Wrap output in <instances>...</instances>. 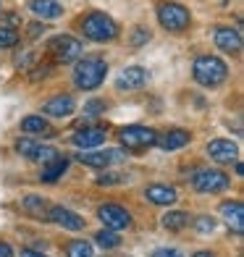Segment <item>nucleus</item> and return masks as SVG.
Segmentation results:
<instances>
[{"mask_svg":"<svg viewBox=\"0 0 244 257\" xmlns=\"http://www.w3.org/2000/svg\"><path fill=\"white\" fill-rule=\"evenodd\" d=\"M0 257H14V249H11L6 241H0Z\"/></svg>","mask_w":244,"mask_h":257,"instance_id":"obj_33","label":"nucleus"},{"mask_svg":"<svg viewBox=\"0 0 244 257\" xmlns=\"http://www.w3.org/2000/svg\"><path fill=\"white\" fill-rule=\"evenodd\" d=\"M153 34H150V29H145V27H137L134 32H132V45L134 48H139V45H145Z\"/></svg>","mask_w":244,"mask_h":257,"instance_id":"obj_29","label":"nucleus"},{"mask_svg":"<svg viewBox=\"0 0 244 257\" xmlns=\"http://www.w3.org/2000/svg\"><path fill=\"white\" fill-rule=\"evenodd\" d=\"M95 241L100 244L102 249H115L121 244V233L118 231H110V228H105V231H100L97 236H95Z\"/></svg>","mask_w":244,"mask_h":257,"instance_id":"obj_26","label":"nucleus"},{"mask_svg":"<svg viewBox=\"0 0 244 257\" xmlns=\"http://www.w3.org/2000/svg\"><path fill=\"white\" fill-rule=\"evenodd\" d=\"M21 132L34 134V137H53L55 128L45 121L42 115H27V118H21Z\"/></svg>","mask_w":244,"mask_h":257,"instance_id":"obj_23","label":"nucleus"},{"mask_svg":"<svg viewBox=\"0 0 244 257\" xmlns=\"http://www.w3.org/2000/svg\"><path fill=\"white\" fill-rule=\"evenodd\" d=\"M108 74V63L102 58H84L74 66V81L79 89H97Z\"/></svg>","mask_w":244,"mask_h":257,"instance_id":"obj_3","label":"nucleus"},{"mask_svg":"<svg viewBox=\"0 0 244 257\" xmlns=\"http://www.w3.org/2000/svg\"><path fill=\"white\" fill-rule=\"evenodd\" d=\"M192 186H194L200 194H218V192H226V189H228L231 179L226 176L223 171H218V168H207V171L194 173Z\"/></svg>","mask_w":244,"mask_h":257,"instance_id":"obj_6","label":"nucleus"},{"mask_svg":"<svg viewBox=\"0 0 244 257\" xmlns=\"http://www.w3.org/2000/svg\"><path fill=\"white\" fill-rule=\"evenodd\" d=\"M29 11H32L34 16H40V19L53 21V19H58V16L63 14V6L58 3V0H32Z\"/></svg>","mask_w":244,"mask_h":257,"instance_id":"obj_22","label":"nucleus"},{"mask_svg":"<svg viewBox=\"0 0 244 257\" xmlns=\"http://www.w3.org/2000/svg\"><path fill=\"white\" fill-rule=\"evenodd\" d=\"M207 155L218 163H231L239 158V145L231 142V139H213L210 145H207Z\"/></svg>","mask_w":244,"mask_h":257,"instance_id":"obj_13","label":"nucleus"},{"mask_svg":"<svg viewBox=\"0 0 244 257\" xmlns=\"http://www.w3.org/2000/svg\"><path fill=\"white\" fill-rule=\"evenodd\" d=\"M153 257H184L179 249H155Z\"/></svg>","mask_w":244,"mask_h":257,"instance_id":"obj_31","label":"nucleus"},{"mask_svg":"<svg viewBox=\"0 0 244 257\" xmlns=\"http://www.w3.org/2000/svg\"><path fill=\"white\" fill-rule=\"evenodd\" d=\"M158 21H160V27L163 29H168V32H184L189 27V11L179 6V3H160L158 6Z\"/></svg>","mask_w":244,"mask_h":257,"instance_id":"obj_5","label":"nucleus"},{"mask_svg":"<svg viewBox=\"0 0 244 257\" xmlns=\"http://www.w3.org/2000/svg\"><path fill=\"white\" fill-rule=\"evenodd\" d=\"M220 215H223V220L236 233L244 231V207H241V202H223L220 205Z\"/></svg>","mask_w":244,"mask_h":257,"instance_id":"obj_21","label":"nucleus"},{"mask_svg":"<svg viewBox=\"0 0 244 257\" xmlns=\"http://www.w3.org/2000/svg\"><path fill=\"white\" fill-rule=\"evenodd\" d=\"M163 226L168 231H184L189 226V213H184V210H171V213L163 215Z\"/></svg>","mask_w":244,"mask_h":257,"instance_id":"obj_24","label":"nucleus"},{"mask_svg":"<svg viewBox=\"0 0 244 257\" xmlns=\"http://www.w3.org/2000/svg\"><path fill=\"white\" fill-rule=\"evenodd\" d=\"M68 171V158H61V155H55L53 160L48 163H42V173H40V179L45 184H53L63 176V173Z\"/></svg>","mask_w":244,"mask_h":257,"instance_id":"obj_20","label":"nucleus"},{"mask_svg":"<svg viewBox=\"0 0 244 257\" xmlns=\"http://www.w3.org/2000/svg\"><path fill=\"white\" fill-rule=\"evenodd\" d=\"M194 257H215V254H210V252H197Z\"/></svg>","mask_w":244,"mask_h":257,"instance_id":"obj_35","label":"nucleus"},{"mask_svg":"<svg viewBox=\"0 0 244 257\" xmlns=\"http://www.w3.org/2000/svg\"><path fill=\"white\" fill-rule=\"evenodd\" d=\"M16 42H19V32L14 27H0V50L14 48Z\"/></svg>","mask_w":244,"mask_h":257,"instance_id":"obj_27","label":"nucleus"},{"mask_svg":"<svg viewBox=\"0 0 244 257\" xmlns=\"http://www.w3.org/2000/svg\"><path fill=\"white\" fill-rule=\"evenodd\" d=\"M74 108H76V102L71 95H55L42 105V110L48 115H53V118H66V115L74 113Z\"/></svg>","mask_w":244,"mask_h":257,"instance_id":"obj_15","label":"nucleus"},{"mask_svg":"<svg viewBox=\"0 0 244 257\" xmlns=\"http://www.w3.org/2000/svg\"><path fill=\"white\" fill-rule=\"evenodd\" d=\"M21 257H48V254H42V252H34V249H24V252H21Z\"/></svg>","mask_w":244,"mask_h":257,"instance_id":"obj_34","label":"nucleus"},{"mask_svg":"<svg viewBox=\"0 0 244 257\" xmlns=\"http://www.w3.org/2000/svg\"><path fill=\"white\" fill-rule=\"evenodd\" d=\"M21 210L32 218H40V220H48V213H50V202L45 197H37V194H29L21 200Z\"/></svg>","mask_w":244,"mask_h":257,"instance_id":"obj_18","label":"nucleus"},{"mask_svg":"<svg viewBox=\"0 0 244 257\" xmlns=\"http://www.w3.org/2000/svg\"><path fill=\"white\" fill-rule=\"evenodd\" d=\"M79 160L84 166H92V168H105L115 160H124V153H115V150H105V153H81Z\"/></svg>","mask_w":244,"mask_h":257,"instance_id":"obj_19","label":"nucleus"},{"mask_svg":"<svg viewBox=\"0 0 244 257\" xmlns=\"http://www.w3.org/2000/svg\"><path fill=\"white\" fill-rule=\"evenodd\" d=\"M81 32H84V37L92 40V42H113L118 37V24L108 16V14H100V11H92L81 19Z\"/></svg>","mask_w":244,"mask_h":257,"instance_id":"obj_2","label":"nucleus"},{"mask_svg":"<svg viewBox=\"0 0 244 257\" xmlns=\"http://www.w3.org/2000/svg\"><path fill=\"white\" fill-rule=\"evenodd\" d=\"M215 45H218V50L236 55L241 50V34L231 27H220V29H215Z\"/></svg>","mask_w":244,"mask_h":257,"instance_id":"obj_14","label":"nucleus"},{"mask_svg":"<svg viewBox=\"0 0 244 257\" xmlns=\"http://www.w3.org/2000/svg\"><path fill=\"white\" fill-rule=\"evenodd\" d=\"M147 81V71L142 66H129L124 68V71L118 74V81H115V87H118L121 92H134V89H142Z\"/></svg>","mask_w":244,"mask_h":257,"instance_id":"obj_12","label":"nucleus"},{"mask_svg":"<svg viewBox=\"0 0 244 257\" xmlns=\"http://www.w3.org/2000/svg\"><path fill=\"white\" fill-rule=\"evenodd\" d=\"M97 215H100L102 223H105V228H110V231H124V228L132 226V215L126 213V207L115 205V202L100 205L97 207Z\"/></svg>","mask_w":244,"mask_h":257,"instance_id":"obj_8","label":"nucleus"},{"mask_svg":"<svg viewBox=\"0 0 244 257\" xmlns=\"http://www.w3.org/2000/svg\"><path fill=\"white\" fill-rule=\"evenodd\" d=\"M105 139H108V132L102 126H81L79 132L74 134L71 142L79 150H95L100 145H105Z\"/></svg>","mask_w":244,"mask_h":257,"instance_id":"obj_9","label":"nucleus"},{"mask_svg":"<svg viewBox=\"0 0 244 257\" xmlns=\"http://www.w3.org/2000/svg\"><path fill=\"white\" fill-rule=\"evenodd\" d=\"M155 139H158L155 128L139 126V123L126 126V128H121V132H118V142L124 147H150V145H155Z\"/></svg>","mask_w":244,"mask_h":257,"instance_id":"obj_7","label":"nucleus"},{"mask_svg":"<svg viewBox=\"0 0 244 257\" xmlns=\"http://www.w3.org/2000/svg\"><path fill=\"white\" fill-rule=\"evenodd\" d=\"M102 110H105V102H102V100H92V102L87 105V113H89V115H97V113H102Z\"/></svg>","mask_w":244,"mask_h":257,"instance_id":"obj_30","label":"nucleus"},{"mask_svg":"<svg viewBox=\"0 0 244 257\" xmlns=\"http://www.w3.org/2000/svg\"><path fill=\"white\" fill-rule=\"evenodd\" d=\"M194 81L202 87H220L228 79V66L215 55H200L192 66Z\"/></svg>","mask_w":244,"mask_h":257,"instance_id":"obj_1","label":"nucleus"},{"mask_svg":"<svg viewBox=\"0 0 244 257\" xmlns=\"http://www.w3.org/2000/svg\"><path fill=\"white\" fill-rule=\"evenodd\" d=\"M145 197H147V200L150 202H153V205H163V207H166V205H173V202H176V189H173V186H166V184H153V186H147V189H145Z\"/></svg>","mask_w":244,"mask_h":257,"instance_id":"obj_17","label":"nucleus"},{"mask_svg":"<svg viewBox=\"0 0 244 257\" xmlns=\"http://www.w3.org/2000/svg\"><path fill=\"white\" fill-rule=\"evenodd\" d=\"M115 181H121V176H115V173H108V176L97 179V184H115Z\"/></svg>","mask_w":244,"mask_h":257,"instance_id":"obj_32","label":"nucleus"},{"mask_svg":"<svg viewBox=\"0 0 244 257\" xmlns=\"http://www.w3.org/2000/svg\"><path fill=\"white\" fill-rule=\"evenodd\" d=\"M189 139H192L189 132H184V128H171V132H166L163 137L155 139V145L168 150V153H173V150H181L184 145H189Z\"/></svg>","mask_w":244,"mask_h":257,"instance_id":"obj_16","label":"nucleus"},{"mask_svg":"<svg viewBox=\"0 0 244 257\" xmlns=\"http://www.w3.org/2000/svg\"><path fill=\"white\" fill-rule=\"evenodd\" d=\"M194 226H197V231H200V233H213L215 231V220L210 215H202V218L194 220Z\"/></svg>","mask_w":244,"mask_h":257,"instance_id":"obj_28","label":"nucleus"},{"mask_svg":"<svg viewBox=\"0 0 244 257\" xmlns=\"http://www.w3.org/2000/svg\"><path fill=\"white\" fill-rule=\"evenodd\" d=\"M16 150H19V155H24L27 160H34V163H48L58 155L53 147L40 145V142H34V139H19Z\"/></svg>","mask_w":244,"mask_h":257,"instance_id":"obj_10","label":"nucleus"},{"mask_svg":"<svg viewBox=\"0 0 244 257\" xmlns=\"http://www.w3.org/2000/svg\"><path fill=\"white\" fill-rule=\"evenodd\" d=\"M66 257H95V249H92L89 241L76 239V241L66 244Z\"/></svg>","mask_w":244,"mask_h":257,"instance_id":"obj_25","label":"nucleus"},{"mask_svg":"<svg viewBox=\"0 0 244 257\" xmlns=\"http://www.w3.org/2000/svg\"><path fill=\"white\" fill-rule=\"evenodd\" d=\"M81 53H84V45L71 34H55L48 42V55L53 63H74L81 58Z\"/></svg>","mask_w":244,"mask_h":257,"instance_id":"obj_4","label":"nucleus"},{"mask_svg":"<svg viewBox=\"0 0 244 257\" xmlns=\"http://www.w3.org/2000/svg\"><path fill=\"white\" fill-rule=\"evenodd\" d=\"M48 220H53V223H58V226H63L66 231H81V228H84V218L76 215L74 210L63 207V205H50Z\"/></svg>","mask_w":244,"mask_h":257,"instance_id":"obj_11","label":"nucleus"}]
</instances>
